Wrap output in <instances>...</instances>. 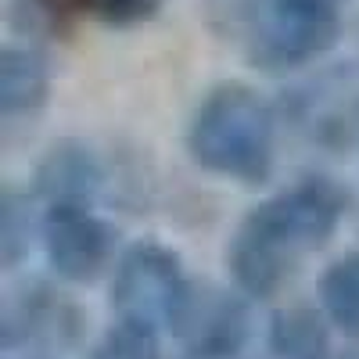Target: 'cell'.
Instances as JSON below:
<instances>
[{
    "label": "cell",
    "instance_id": "6da1fadb",
    "mask_svg": "<svg viewBox=\"0 0 359 359\" xmlns=\"http://www.w3.org/2000/svg\"><path fill=\"white\" fill-rule=\"evenodd\" d=\"M341 208L345 194L327 180H309L259 205L230 245L233 277L252 294H273L294 273L302 255L334 233Z\"/></svg>",
    "mask_w": 359,
    "mask_h": 359
},
{
    "label": "cell",
    "instance_id": "7a4b0ae2",
    "mask_svg": "<svg viewBox=\"0 0 359 359\" xmlns=\"http://www.w3.org/2000/svg\"><path fill=\"white\" fill-rule=\"evenodd\" d=\"M187 144L205 169L255 184L273 162V108L248 83H219L198 104Z\"/></svg>",
    "mask_w": 359,
    "mask_h": 359
},
{
    "label": "cell",
    "instance_id": "3957f363",
    "mask_svg": "<svg viewBox=\"0 0 359 359\" xmlns=\"http://www.w3.org/2000/svg\"><path fill=\"white\" fill-rule=\"evenodd\" d=\"M341 29V0H262L241 47L259 72L291 76L331 54Z\"/></svg>",
    "mask_w": 359,
    "mask_h": 359
},
{
    "label": "cell",
    "instance_id": "277c9868",
    "mask_svg": "<svg viewBox=\"0 0 359 359\" xmlns=\"http://www.w3.org/2000/svg\"><path fill=\"white\" fill-rule=\"evenodd\" d=\"M111 298L126 323L147 327V331L180 323L191 302L180 262L162 245H137L123 255L111 284Z\"/></svg>",
    "mask_w": 359,
    "mask_h": 359
},
{
    "label": "cell",
    "instance_id": "5b68a950",
    "mask_svg": "<svg viewBox=\"0 0 359 359\" xmlns=\"http://www.w3.org/2000/svg\"><path fill=\"white\" fill-rule=\"evenodd\" d=\"M43 241H47V255L54 269L72 280L97 277L108 259V230L79 205L54 208L43 230Z\"/></svg>",
    "mask_w": 359,
    "mask_h": 359
},
{
    "label": "cell",
    "instance_id": "8992f818",
    "mask_svg": "<svg viewBox=\"0 0 359 359\" xmlns=\"http://www.w3.org/2000/svg\"><path fill=\"white\" fill-rule=\"evenodd\" d=\"M50 94V62L33 43H8L0 50V111L4 115H29L43 108Z\"/></svg>",
    "mask_w": 359,
    "mask_h": 359
},
{
    "label": "cell",
    "instance_id": "52a82bcc",
    "mask_svg": "<svg viewBox=\"0 0 359 359\" xmlns=\"http://www.w3.org/2000/svg\"><path fill=\"white\" fill-rule=\"evenodd\" d=\"M180 327L187 331L194 352H233L245 338V313L226 298H212L201 306L187 302Z\"/></svg>",
    "mask_w": 359,
    "mask_h": 359
},
{
    "label": "cell",
    "instance_id": "ba28073f",
    "mask_svg": "<svg viewBox=\"0 0 359 359\" xmlns=\"http://www.w3.org/2000/svg\"><path fill=\"white\" fill-rule=\"evenodd\" d=\"M320 298L341 331L359 338V255H348L327 269V277L320 284Z\"/></svg>",
    "mask_w": 359,
    "mask_h": 359
},
{
    "label": "cell",
    "instance_id": "9c48e42d",
    "mask_svg": "<svg viewBox=\"0 0 359 359\" xmlns=\"http://www.w3.org/2000/svg\"><path fill=\"white\" fill-rule=\"evenodd\" d=\"M277 352L291 359H316L323 352V331L309 313H287L277 320Z\"/></svg>",
    "mask_w": 359,
    "mask_h": 359
},
{
    "label": "cell",
    "instance_id": "30bf717a",
    "mask_svg": "<svg viewBox=\"0 0 359 359\" xmlns=\"http://www.w3.org/2000/svg\"><path fill=\"white\" fill-rule=\"evenodd\" d=\"M201 8H205V18L212 25V33H219L223 40H233V43H245L262 0H201Z\"/></svg>",
    "mask_w": 359,
    "mask_h": 359
},
{
    "label": "cell",
    "instance_id": "8fae6325",
    "mask_svg": "<svg viewBox=\"0 0 359 359\" xmlns=\"http://www.w3.org/2000/svg\"><path fill=\"white\" fill-rule=\"evenodd\" d=\"M165 8V0H90L86 15L111 29H133L151 22Z\"/></svg>",
    "mask_w": 359,
    "mask_h": 359
},
{
    "label": "cell",
    "instance_id": "7c38bea8",
    "mask_svg": "<svg viewBox=\"0 0 359 359\" xmlns=\"http://www.w3.org/2000/svg\"><path fill=\"white\" fill-rule=\"evenodd\" d=\"M97 359H158V345L147 327L123 323L104 338V345L97 348Z\"/></svg>",
    "mask_w": 359,
    "mask_h": 359
},
{
    "label": "cell",
    "instance_id": "4fadbf2b",
    "mask_svg": "<svg viewBox=\"0 0 359 359\" xmlns=\"http://www.w3.org/2000/svg\"><path fill=\"white\" fill-rule=\"evenodd\" d=\"M341 4H345V0H341Z\"/></svg>",
    "mask_w": 359,
    "mask_h": 359
}]
</instances>
